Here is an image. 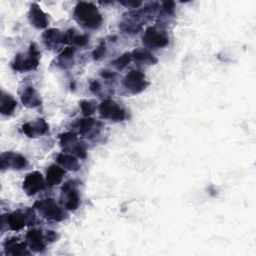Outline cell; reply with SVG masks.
<instances>
[{
	"instance_id": "1",
	"label": "cell",
	"mask_w": 256,
	"mask_h": 256,
	"mask_svg": "<svg viewBox=\"0 0 256 256\" xmlns=\"http://www.w3.org/2000/svg\"><path fill=\"white\" fill-rule=\"evenodd\" d=\"M73 15L78 23L88 29H98L103 22L101 13L91 2H78L74 8Z\"/></svg>"
},
{
	"instance_id": "2",
	"label": "cell",
	"mask_w": 256,
	"mask_h": 256,
	"mask_svg": "<svg viewBox=\"0 0 256 256\" xmlns=\"http://www.w3.org/2000/svg\"><path fill=\"white\" fill-rule=\"evenodd\" d=\"M158 3H149L144 6V8L132 11L127 14V17L123 19L120 23V28L126 33H137L142 27V25L157 11Z\"/></svg>"
},
{
	"instance_id": "3",
	"label": "cell",
	"mask_w": 256,
	"mask_h": 256,
	"mask_svg": "<svg viewBox=\"0 0 256 256\" xmlns=\"http://www.w3.org/2000/svg\"><path fill=\"white\" fill-rule=\"evenodd\" d=\"M40 52L35 43H30L29 49L26 53H18L15 55L14 60L11 63V67L14 71L26 72L35 70L39 65Z\"/></svg>"
},
{
	"instance_id": "4",
	"label": "cell",
	"mask_w": 256,
	"mask_h": 256,
	"mask_svg": "<svg viewBox=\"0 0 256 256\" xmlns=\"http://www.w3.org/2000/svg\"><path fill=\"white\" fill-rule=\"evenodd\" d=\"M34 208H36L45 219L50 221L60 222L66 218L64 210L58 205L55 199L50 197L36 201Z\"/></svg>"
},
{
	"instance_id": "5",
	"label": "cell",
	"mask_w": 256,
	"mask_h": 256,
	"mask_svg": "<svg viewBox=\"0 0 256 256\" xmlns=\"http://www.w3.org/2000/svg\"><path fill=\"white\" fill-rule=\"evenodd\" d=\"M35 222L36 215L32 208L13 211L6 217L7 226L13 231H19L26 225H34Z\"/></svg>"
},
{
	"instance_id": "6",
	"label": "cell",
	"mask_w": 256,
	"mask_h": 256,
	"mask_svg": "<svg viewBox=\"0 0 256 256\" xmlns=\"http://www.w3.org/2000/svg\"><path fill=\"white\" fill-rule=\"evenodd\" d=\"M60 146L65 153L73 154L79 158H86V146L82 142H78L77 134L75 132H64L58 136Z\"/></svg>"
},
{
	"instance_id": "7",
	"label": "cell",
	"mask_w": 256,
	"mask_h": 256,
	"mask_svg": "<svg viewBox=\"0 0 256 256\" xmlns=\"http://www.w3.org/2000/svg\"><path fill=\"white\" fill-rule=\"evenodd\" d=\"M149 85L145 74L138 69L130 70L123 79V87L130 94H139Z\"/></svg>"
},
{
	"instance_id": "8",
	"label": "cell",
	"mask_w": 256,
	"mask_h": 256,
	"mask_svg": "<svg viewBox=\"0 0 256 256\" xmlns=\"http://www.w3.org/2000/svg\"><path fill=\"white\" fill-rule=\"evenodd\" d=\"M61 203L65 209L75 211L80 205V195L75 180L66 181L61 187Z\"/></svg>"
},
{
	"instance_id": "9",
	"label": "cell",
	"mask_w": 256,
	"mask_h": 256,
	"mask_svg": "<svg viewBox=\"0 0 256 256\" xmlns=\"http://www.w3.org/2000/svg\"><path fill=\"white\" fill-rule=\"evenodd\" d=\"M142 42L148 49H159L168 45L169 37L164 30L152 26L145 30L142 36Z\"/></svg>"
},
{
	"instance_id": "10",
	"label": "cell",
	"mask_w": 256,
	"mask_h": 256,
	"mask_svg": "<svg viewBox=\"0 0 256 256\" xmlns=\"http://www.w3.org/2000/svg\"><path fill=\"white\" fill-rule=\"evenodd\" d=\"M98 111L102 118L114 122H121L126 118V111L111 99L103 100L98 106Z\"/></svg>"
},
{
	"instance_id": "11",
	"label": "cell",
	"mask_w": 256,
	"mask_h": 256,
	"mask_svg": "<svg viewBox=\"0 0 256 256\" xmlns=\"http://www.w3.org/2000/svg\"><path fill=\"white\" fill-rule=\"evenodd\" d=\"M28 165L27 159L19 154L12 151L3 152L0 156V167L2 170L12 169V170H21L26 168Z\"/></svg>"
},
{
	"instance_id": "12",
	"label": "cell",
	"mask_w": 256,
	"mask_h": 256,
	"mask_svg": "<svg viewBox=\"0 0 256 256\" xmlns=\"http://www.w3.org/2000/svg\"><path fill=\"white\" fill-rule=\"evenodd\" d=\"M46 186V181L39 171H33L26 175L23 180V190L28 196H33L43 190Z\"/></svg>"
},
{
	"instance_id": "13",
	"label": "cell",
	"mask_w": 256,
	"mask_h": 256,
	"mask_svg": "<svg viewBox=\"0 0 256 256\" xmlns=\"http://www.w3.org/2000/svg\"><path fill=\"white\" fill-rule=\"evenodd\" d=\"M21 130L27 137L37 138L49 131V125L44 119L39 118L34 121L24 123L21 127Z\"/></svg>"
},
{
	"instance_id": "14",
	"label": "cell",
	"mask_w": 256,
	"mask_h": 256,
	"mask_svg": "<svg viewBox=\"0 0 256 256\" xmlns=\"http://www.w3.org/2000/svg\"><path fill=\"white\" fill-rule=\"evenodd\" d=\"M28 19L31 25L36 29H44L49 24L48 15L35 2L30 5L28 11Z\"/></svg>"
},
{
	"instance_id": "15",
	"label": "cell",
	"mask_w": 256,
	"mask_h": 256,
	"mask_svg": "<svg viewBox=\"0 0 256 256\" xmlns=\"http://www.w3.org/2000/svg\"><path fill=\"white\" fill-rule=\"evenodd\" d=\"M46 235L43 234L42 230L31 229L26 233V242L29 248L33 252L40 253L46 248Z\"/></svg>"
},
{
	"instance_id": "16",
	"label": "cell",
	"mask_w": 256,
	"mask_h": 256,
	"mask_svg": "<svg viewBox=\"0 0 256 256\" xmlns=\"http://www.w3.org/2000/svg\"><path fill=\"white\" fill-rule=\"evenodd\" d=\"M27 242L22 241L17 237H10L7 238L3 243L4 251L7 255L13 256H20V255H27L29 252L27 251Z\"/></svg>"
},
{
	"instance_id": "17",
	"label": "cell",
	"mask_w": 256,
	"mask_h": 256,
	"mask_svg": "<svg viewBox=\"0 0 256 256\" xmlns=\"http://www.w3.org/2000/svg\"><path fill=\"white\" fill-rule=\"evenodd\" d=\"M99 123L96 122L91 117H84L82 119H78L74 124L75 128L83 137H93L99 131Z\"/></svg>"
},
{
	"instance_id": "18",
	"label": "cell",
	"mask_w": 256,
	"mask_h": 256,
	"mask_svg": "<svg viewBox=\"0 0 256 256\" xmlns=\"http://www.w3.org/2000/svg\"><path fill=\"white\" fill-rule=\"evenodd\" d=\"M42 40L47 49H55L65 43V33L56 28H50L43 32Z\"/></svg>"
},
{
	"instance_id": "19",
	"label": "cell",
	"mask_w": 256,
	"mask_h": 256,
	"mask_svg": "<svg viewBox=\"0 0 256 256\" xmlns=\"http://www.w3.org/2000/svg\"><path fill=\"white\" fill-rule=\"evenodd\" d=\"M20 100L27 108H36L42 104V99L37 90L32 86H25L20 92Z\"/></svg>"
},
{
	"instance_id": "20",
	"label": "cell",
	"mask_w": 256,
	"mask_h": 256,
	"mask_svg": "<svg viewBox=\"0 0 256 256\" xmlns=\"http://www.w3.org/2000/svg\"><path fill=\"white\" fill-rule=\"evenodd\" d=\"M65 173H66L65 169L62 168L60 165H56V164L50 165L46 170V178H45L46 185L49 187H52L60 184L64 178Z\"/></svg>"
},
{
	"instance_id": "21",
	"label": "cell",
	"mask_w": 256,
	"mask_h": 256,
	"mask_svg": "<svg viewBox=\"0 0 256 256\" xmlns=\"http://www.w3.org/2000/svg\"><path fill=\"white\" fill-rule=\"evenodd\" d=\"M57 163L64 169L70 171H77L80 168V163L77 157L70 153H59L56 157Z\"/></svg>"
},
{
	"instance_id": "22",
	"label": "cell",
	"mask_w": 256,
	"mask_h": 256,
	"mask_svg": "<svg viewBox=\"0 0 256 256\" xmlns=\"http://www.w3.org/2000/svg\"><path fill=\"white\" fill-rule=\"evenodd\" d=\"M131 54L133 60L139 64L153 65L158 61L157 58L145 48H136L131 52Z\"/></svg>"
},
{
	"instance_id": "23",
	"label": "cell",
	"mask_w": 256,
	"mask_h": 256,
	"mask_svg": "<svg viewBox=\"0 0 256 256\" xmlns=\"http://www.w3.org/2000/svg\"><path fill=\"white\" fill-rule=\"evenodd\" d=\"M17 107L16 100L8 93H6L4 90L1 91L0 96V112L3 115H11Z\"/></svg>"
},
{
	"instance_id": "24",
	"label": "cell",
	"mask_w": 256,
	"mask_h": 256,
	"mask_svg": "<svg viewBox=\"0 0 256 256\" xmlns=\"http://www.w3.org/2000/svg\"><path fill=\"white\" fill-rule=\"evenodd\" d=\"M75 48L72 46L66 47L57 57L56 64L60 68L67 69L70 68L74 63V55H75Z\"/></svg>"
},
{
	"instance_id": "25",
	"label": "cell",
	"mask_w": 256,
	"mask_h": 256,
	"mask_svg": "<svg viewBox=\"0 0 256 256\" xmlns=\"http://www.w3.org/2000/svg\"><path fill=\"white\" fill-rule=\"evenodd\" d=\"M89 42V36L86 34H77L74 29L65 32V43H70L78 47H84Z\"/></svg>"
},
{
	"instance_id": "26",
	"label": "cell",
	"mask_w": 256,
	"mask_h": 256,
	"mask_svg": "<svg viewBox=\"0 0 256 256\" xmlns=\"http://www.w3.org/2000/svg\"><path fill=\"white\" fill-rule=\"evenodd\" d=\"M133 60L132 58V54L131 52H126L124 54H122L121 56H119L118 58H116L115 60H113L111 62V64L118 70H122L124 69L131 61Z\"/></svg>"
},
{
	"instance_id": "27",
	"label": "cell",
	"mask_w": 256,
	"mask_h": 256,
	"mask_svg": "<svg viewBox=\"0 0 256 256\" xmlns=\"http://www.w3.org/2000/svg\"><path fill=\"white\" fill-rule=\"evenodd\" d=\"M79 107L81 109L82 114L85 117H89L94 113L96 109V104L94 101H91V100H81L79 101Z\"/></svg>"
},
{
	"instance_id": "28",
	"label": "cell",
	"mask_w": 256,
	"mask_h": 256,
	"mask_svg": "<svg viewBox=\"0 0 256 256\" xmlns=\"http://www.w3.org/2000/svg\"><path fill=\"white\" fill-rule=\"evenodd\" d=\"M105 54H106V45L104 41H101L99 45L93 50L92 56L94 60L98 61V60H101L105 56Z\"/></svg>"
},
{
	"instance_id": "29",
	"label": "cell",
	"mask_w": 256,
	"mask_h": 256,
	"mask_svg": "<svg viewBox=\"0 0 256 256\" xmlns=\"http://www.w3.org/2000/svg\"><path fill=\"white\" fill-rule=\"evenodd\" d=\"M162 10L166 15H173L175 13V2L165 1L162 3Z\"/></svg>"
},
{
	"instance_id": "30",
	"label": "cell",
	"mask_w": 256,
	"mask_h": 256,
	"mask_svg": "<svg viewBox=\"0 0 256 256\" xmlns=\"http://www.w3.org/2000/svg\"><path fill=\"white\" fill-rule=\"evenodd\" d=\"M89 89L94 94H99V92L101 91V84H100V82L98 80L91 81L90 85H89Z\"/></svg>"
},
{
	"instance_id": "31",
	"label": "cell",
	"mask_w": 256,
	"mask_h": 256,
	"mask_svg": "<svg viewBox=\"0 0 256 256\" xmlns=\"http://www.w3.org/2000/svg\"><path fill=\"white\" fill-rule=\"evenodd\" d=\"M100 74H101V77L106 80H111L116 77V73L113 71H110V70H103V71H101Z\"/></svg>"
},
{
	"instance_id": "32",
	"label": "cell",
	"mask_w": 256,
	"mask_h": 256,
	"mask_svg": "<svg viewBox=\"0 0 256 256\" xmlns=\"http://www.w3.org/2000/svg\"><path fill=\"white\" fill-rule=\"evenodd\" d=\"M120 3L125 5L126 7H129V8H138L142 4V2H136V1H128V2L122 1Z\"/></svg>"
},
{
	"instance_id": "33",
	"label": "cell",
	"mask_w": 256,
	"mask_h": 256,
	"mask_svg": "<svg viewBox=\"0 0 256 256\" xmlns=\"http://www.w3.org/2000/svg\"><path fill=\"white\" fill-rule=\"evenodd\" d=\"M46 239H47V241L49 240L50 242L55 241V240L57 239V234H56V232H54V231H47V233H46Z\"/></svg>"
}]
</instances>
